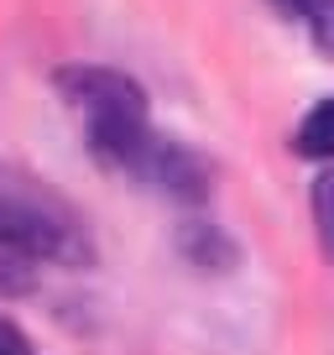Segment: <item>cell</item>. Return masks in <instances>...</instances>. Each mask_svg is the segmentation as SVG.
Listing matches in <instances>:
<instances>
[{
    "mask_svg": "<svg viewBox=\"0 0 334 355\" xmlns=\"http://www.w3.org/2000/svg\"><path fill=\"white\" fill-rule=\"evenodd\" d=\"M183 256H188L193 266H204V272H225V266L235 261V245L220 235V225H204V220H193V225H183Z\"/></svg>",
    "mask_w": 334,
    "mask_h": 355,
    "instance_id": "cell-6",
    "label": "cell"
},
{
    "mask_svg": "<svg viewBox=\"0 0 334 355\" xmlns=\"http://www.w3.org/2000/svg\"><path fill=\"white\" fill-rule=\"evenodd\" d=\"M272 6L288 21H298L324 58H334V0H272Z\"/></svg>",
    "mask_w": 334,
    "mask_h": 355,
    "instance_id": "cell-5",
    "label": "cell"
},
{
    "mask_svg": "<svg viewBox=\"0 0 334 355\" xmlns=\"http://www.w3.org/2000/svg\"><path fill=\"white\" fill-rule=\"evenodd\" d=\"M0 355H32V345H26L21 324L6 319V313H0Z\"/></svg>",
    "mask_w": 334,
    "mask_h": 355,
    "instance_id": "cell-8",
    "label": "cell"
},
{
    "mask_svg": "<svg viewBox=\"0 0 334 355\" xmlns=\"http://www.w3.org/2000/svg\"><path fill=\"white\" fill-rule=\"evenodd\" d=\"M53 89L63 94V105L84 121L89 152L110 173H131L136 152L152 141V115H146V89L121 68L100 63H68L53 73Z\"/></svg>",
    "mask_w": 334,
    "mask_h": 355,
    "instance_id": "cell-2",
    "label": "cell"
},
{
    "mask_svg": "<svg viewBox=\"0 0 334 355\" xmlns=\"http://www.w3.org/2000/svg\"><path fill=\"white\" fill-rule=\"evenodd\" d=\"M47 261H89L84 225L32 178L0 183V293H32Z\"/></svg>",
    "mask_w": 334,
    "mask_h": 355,
    "instance_id": "cell-1",
    "label": "cell"
},
{
    "mask_svg": "<svg viewBox=\"0 0 334 355\" xmlns=\"http://www.w3.org/2000/svg\"><path fill=\"white\" fill-rule=\"evenodd\" d=\"M313 230H319V245L334 256V167L313 183Z\"/></svg>",
    "mask_w": 334,
    "mask_h": 355,
    "instance_id": "cell-7",
    "label": "cell"
},
{
    "mask_svg": "<svg viewBox=\"0 0 334 355\" xmlns=\"http://www.w3.org/2000/svg\"><path fill=\"white\" fill-rule=\"evenodd\" d=\"M292 152L308 157V162H334V94L319 100L292 131Z\"/></svg>",
    "mask_w": 334,
    "mask_h": 355,
    "instance_id": "cell-4",
    "label": "cell"
},
{
    "mask_svg": "<svg viewBox=\"0 0 334 355\" xmlns=\"http://www.w3.org/2000/svg\"><path fill=\"white\" fill-rule=\"evenodd\" d=\"M125 178L157 189L162 199H173V204H204L209 189H214V167L204 162L193 146L173 141V136H162V131H152V141L136 152V162H131Z\"/></svg>",
    "mask_w": 334,
    "mask_h": 355,
    "instance_id": "cell-3",
    "label": "cell"
}]
</instances>
